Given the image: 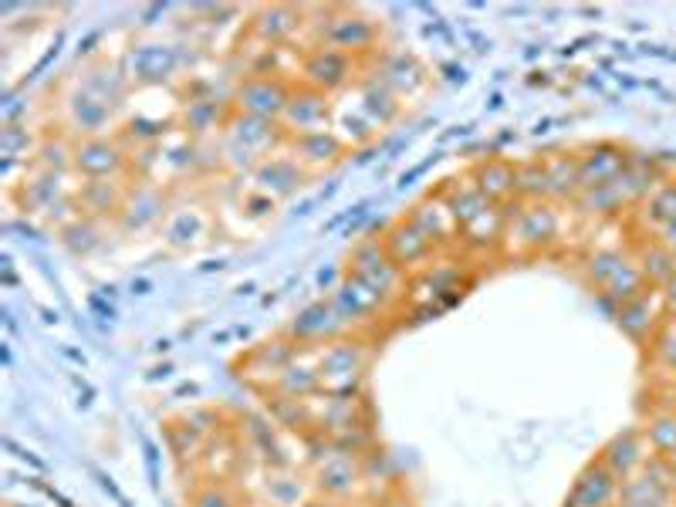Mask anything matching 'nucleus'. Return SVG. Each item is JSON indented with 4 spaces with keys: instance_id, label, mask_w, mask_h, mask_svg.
<instances>
[{
    "instance_id": "obj_19",
    "label": "nucleus",
    "mask_w": 676,
    "mask_h": 507,
    "mask_svg": "<svg viewBox=\"0 0 676 507\" xmlns=\"http://www.w3.org/2000/svg\"><path fill=\"white\" fill-rule=\"evenodd\" d=\"M278 386L284 396L305 399L308 393H315V389L322 386V376H318V369H308V366H288L278 376Z\"/></svg>"
},
{
    "instance_id": "obj_30",
    "label": "nucleus",
    "mask_w": 676,
    "mask_h": 507,
    "mask_svg": "<svg viewBox=\"0 0 676 507\" xmlns=\"http://www.w3.org/2000/svg\"><path fill=\"white\" fill-rule=\"evenodd\" d=\"M193 507H234V501L227 497L224 487H207V491L193 497Z\"/></svg>"
},
{
    "instance_id": "obj_27",
    "label": "nucleus",
    "mask_w": 676,
    "mask_h": 507,
    "mask_svg": "<svg viewBox=\"0 0 676 507\" xmlns=\"http://www.w3.org/2000/svg\"><path fill=\"white\" fill-rule=\"evenodd\" d=\"M298 149H301V156L305 159H318V163H328V159H335L338 156V142L332 139V136H325V132H318V136H301L298 139Z\"/></svg>"
},
{
    "instance_id": "obj_10",
    "label": "nucleus",
    "mask_w": 676,
    "mask_h": 507,
    "mask_svg": "<svg viewBox=\"0 0 676 507\" xmlns=\"http://www.w3.org/2000/svg\"><path fill=\"white\" fill-rule=\"evenodd\" d=\"M626 169V156L616 149H599L589 153L585 159H578V186H609L612 180H619V173Z\"/></svg>"
},
{
    "instance_id": "obj_9",
    "label": "nucleus",
    "mask_w": 676,
    "mask_h": 507,
    "mask_svg": "<svg viewBox=\"0 0 676 507\" xmlns=\"http://www.w3.org/2000/svg\"><path fill=\"white\" fill-rule=\"evenodd\" d=\"M281 119L288 122V126H298L301 136H318V132H325V119H328L325 95H318V92L298 95V99L288 102V109H284Z\"/></svg>"
},
{
    "instance_id": "obj_14",
    "label": "nucleus",
    "mask_w": 676,
    "mask_h": 507,
    "mask_svg": "<svg viewBox=\"0 0 676 507\" xmlns=\"http://www.w3.org/2000/svg\"><path fill=\"white\" fill-rule=\"evenodd\" d=\"M257 180H261V186L268 193L284 197V193L301 186V169L298 163H291V159H268V163L257 166Z\"/></svg>"
},
{
    "instance_id": "obj_31",
    "label": "nucleus",
    "mask_w": 676,
    "mask_h": 507,
    "mask_svg": "<svg viewBox=\"0 0 676 507\" xmlns=\"http://www.w3.org/2000/svg\"><path fill=\"white\" fill-rule=\"evenodd\" d=\"M666 308L676 311V274L670 281H666Z\"/></svg>"
},
{
    "instance_id": "obj_3",
    "label": "nucleus",
    "mask_w": 676,
    "mask_h": 507,
    "mask_svg": "<svg viewBox=\"0 0 676 507\" xmlns=\"http://www.w3.org/2000/svg\"><path fill=\"white\" fill-rule=\"evenodd\" d=\"M237 99H240V109H244L247 115L271 122V119H278V115H284V109H288V102H291V95H288V88L278 82V78L257 75V78H247V82L240 85Z\"/></svg>"
},
{
    "instance_id": "obj_4",
    "label": "nucleus",
    "mask_w": 676,
    "mask_h": 507,
    "mask_svg": "<svg viewBox=\"0 0 676 507\" xmlns=\"http://www.w3.org/2000/svg\"><path fill=\"white\" fill-rule=\"evenodd\" d=\"M619 487L622 480L612 474L602 460H595V464L585 467V474L575 480L568 507H609L619 497Z\"/></svg>"
},
{
    "instance_id": "obj_18",
    "label": "nucleus",
    "mask_w": 676,
    "mask_h": 507,
    "mask_svg": "<svg viewBox=\"0 0 676 507\" xmlns=\"http://www.w3.org/2000/svg\"><path fill=\"white\" fill-rule=\"evenodd\" d=\"M501 234H504V213L494 210V207H487L474 220V224L464 227V240H467V244H480V247L497 244V240H501Z\"/></svg>"
},
{
    "instance_id": "obj_11",
    "label": "nucleus",
    "mask_w": 676,
    "mask_h": 507,
    "mask_svg": "<svg viewBox=\"0 0 676 507\" xmlns=\"http://www.w3.org/2000/svg\"><path fill=\"white\" fill-rule=\"evenodd\" d=\"M474 186L487 200H507L518 193V169L507 163V159H487V163L477 169Z\"/></svg>"
},
{
    "instance_id": "obj_1",
    "label": "nucleus",
    "mask_w": 676,
    "mask_h": 507,
    "mask_svg": "<svg viewBox=\"0 0 676 507\" xmlns=\"http://www.w3.org/2000/svg\"><path fill=\"white\" fill-rule=\"evenodd\" d=\"M349 264H352V268H349L352 278H359L362 284H369V288L379 291L382 298L393 295V291L399 288V264L389 257L386 244L376 240V237L362 240V244L355 247V254H352Z\"/></svg>"
},
{
    "instance_id": "obj_7",
    "label": "nucleus",
    "mask_w": 676,
    "mask_h": 507,
    "mask_svg": "<svg viewBox=\"0 0 676 507\" xmlns=\"http://www.w3.org/2000/svg\"><path fill=\"white\" fill-rule=\"evenodd\" d=\"M75 166L78 173H85L88 180H109L122 169V153L115 146H109L105 139H85L82 146H75Z\"/></svg>"
},
{
    "instance_id": "obj_15",
    "label": "nucleus",
    "mask_w": 676,
    "mask_h": 507,
    "mask_svg": "<svg viewBox=\"0 0 676 507\" xmlns=\"http://www.w3.org/2000/svg\"><path fill=\"white\" fill-rule=\"evenodd\" d=\"M372 41V24L362 21V17H338L328 28V44L338 51H355V48H366Z\"/></svg>"
},
{
    "instance_id": "obj_5",
    "label": "nucleus",
    "mask_w": 676,
    "mask_h": 507,
    "mask_svg": "<svg viewBox=\"0 0 676 507\" xmlns=\"http://www.w3.org/2000/svg\"><path fill=\"white\" fill-rule=\"evenodd\" d=\"M382 244H386L389 257L399 264V268H406V264H420L423 257L433 254V240L423 234L420 227H416V220H399L396 227H389V234L382 237Z\"/></svg>"
},
{
    "instance_id": "obj_21",
    "label": "nucleus",
    "mask_w": 676,
    "mask_h": 507,
    "mask_svg": "<svg viewBox=\"0 0 676 507\" xmlns=\"http://www.w3.org/2000/svg\"><path fill=\"white\" fill-rule=\"evenodd\" d=\"M197 224H203V217L197 210H180L169 217V227H166V240L173 247H190L197 244L200 234H197Z\"/></svg>"
},
{
    "instance_id": "obj_13",
    "label": "nucleus",
    "mask_w": 676,
    "mask_h": 507,
    "mask_svg": "<svg viewBox=\"0 0 676 507\" xmlns=\"http://www.w3.org/2000/svg\"><path fill=\"white\" fill-rule=\"evenodd\" d=\"M599 460H602V464H606L619 480H626V477L639 467V460H643V453H639V433H636V430L619 433V437L612 440L606 450H602V457H599Z\"/></svg>"
},
{
    "instance_id": "obj_28",
    "label": "nucleus",
    "mask_w": 676,
    "mask_h": 507,
    "mask_svg": "<svg viewBox=\"0 0 676 507\" xmlns=\"http://www.w3.org/2000/svg\"><path fill=\"white\" fill-rule=\"evenodd\" d=\"M649 210H653V217L663 220V224H676V183L663 186L653 197V203H649Z\"/></svg>"
},
{
    "instance_id": "obj_17",
    "label": "nucleus",
    "mask_w": 676,
    "mask_h": 507,
    "mask_svg": "<svg viewBox=\"0 0 676 507\" xmlns=\"http://www.w3.org/2000/svg\"><path fill=\"white\" fill-rule=\"evenodd\" d=\"M555 213H551L548 207H531V210H524L521 213V240L524 244H531V247H541V244H548L551 237H555Z\"/></svg>"
},
{
    "instance_id": "obj_23",
    "label": "nucleus",
    "mask_w": 676,
    "mask_h": 507,
    "mask_svg": "<svg viewBox=\"0 0 676 507\" xmlns=\"http://www.w3.org/2000/svg\"><path fill=\"white\" fill-rule=\"evenodd\" d=\"M322 487H328L332 494H349L355 487V470L349 464V457H335V464L322 467Z\"/></svg>"
},
{
    "instance_id": "obj_12",
    "label": "nucleus",
    "mask_w": 676,
    "mask_h": 507,
    "mask_svg": "<svg viewBox=\"0 0 676 507\" xmlns=\"http://www.w3.org/2000/svg\"><path fill=\"white\" fill-rule=\"evenodd\" d=\"M342 322V315L335 311V305H325V301H318V305L305 308L301 315L291 322L288 335L298 338V342H318V338L332 335V328Z\"/></svg>"
},
{
    "instance_id": "obj_8",
    "label": "nucleus",
    "mask_w": 676,
    "mask_h": 507,
    "mask_svg": "<svg viewBox=\"0 0 676 507\" xmlns=\"http://www.w3.org/2000/svg\"><path fill=\"white\" fill-rule=\"evenodd\" d=\"M129 75L139 78V82H163L169 71L176 68V48H166V44H146V48H136L126 61Z\"/></svg>"
},
{
    "instance_id": "obj_20",
    "label": "nucleus",
    "mask_w": 676,
    "mask_h": 507,
    "mask_svg": "<svg viewBox=\"0 0 676 507\" xmlns=\"http://www.w3.org/2000/svg\"><path fill=\"white\" fill-rule=\"evenodd\" d=\"M82 203H85V210H92V213L122 210V193L112 180H88L82 190Z\"/></svg>"
},
{
    "instance_id": "obj_2",
    "label": "nucleus",
    "mask_w": 676,
    "mask_h": 507,
    "mask_svg": "<svg viewBox=\"0 0 676 507\" xmlns=\"http://www.w3.org/2000/svg\"><path fill=\"white\" fill-rule=\"evenodd\" d=\"M362 369H366V352L359 349L355 342H332L322 352V366H318V376H322V386L332 389L335 396H352V389L359 386Z\"/></svg>"
},
{
    "instance_id": "obj_32",
    "label": "nucleus",
    "mask_w": 676,
    "mask_h": 507,
    "mask_svg": "<svg viewBox=\"0 0 676 507\" xmlns=\"http://www.w3.org/2000/svg\"><path fill=\"white\" fill-rule=\"evenodd\" d=\"M132 291L136 295H149V281H132Z\"/></svg>"
},
{
    "instance_id": "obj_25",
    "label": "nucleus",
    "mask_w": 676,
    "mask_h": 507,
    "mask_svg": "<svg viewBox=\"0 0 676 507\" xmlns=\"http://www.w3.org/2000/svg\"><path fill=\"white\" fill-rule=\"evenodd\" d=\"M295 24L298 21H295V11H291V7H271V11H264V17L257 21V28L264 31V38L281 41Z\"/></svg>"
},
{
    "instance_id": "obj_26",
    "label": "nucleus",
    "mask_w": 676,
    "mask_h": 507,
    "mask_svg": "<svg viewBox=\"0 0 676 507\" xmlns=\"http://www.w3.org/2000/svg\"><path fill=\"white\" fill-rule=\"evenodd\" d=\"M649 443L656 447L660 457H673L676 453V416H660L649 426Z\"/></svg>"
},
{
    "instance_id": "obj_29",
    "label": "nucleus",
    "mask_w": 676,
    "mask_h": 507,
    "mask_svg": "<svg viewBox=\"0 0 676 507\" xmlns=\"http://www.w3.org/2000/svg\"><path fill=\"white\" fill-rule=\"evenodd\" d=\"M61 240H65V244H68L75 254H88L95 244H99V237L92 234V227H88V224H75V227H68V230H65V237H61Z\"/></svg>"
},
{
    "instance_id": "obj_6",
    "label": "nucleus",
    "mask_w": 676,
    "mask_h": 507,
    "mask_svg": "<svg viewBox=\"0 0 676 507\" xmlns=\"http://www.w3.org/2000/svg\"><path fill=\"white\" fill-rule=\"evenodd\" d=\"M305 75L315 88H342L352 78V61L338 48H318L305 61Z\"/></svg>"
},
{
    "instance_id": "obj_16",
    "label": "nucleus",
    "mask_w": 676,
    "mask_h": 507,
    "mask_svg": "<svg viewBox=\"0 0 676 507\" xmlns=\"http://www.w3.org/2000/svg\"><path fill=\"white\" fill-rule=\"evenodd\" d=\"M142 203L129 200L126 207H122V220H126L129 230H139L146 224H153V220L163 217V193L153 190V186H142Z\"/></svg>"
},
{
    "instance_id": "obj_33",
    "label": "nucleus",
    "mask_w": 676,
    "mask_h": 507,
    "mask_svg": "<svg viewBox=\"0 0 676 507\" xmlns=\"http://www.w3.org/2000/svg\"><path fill=\"white\" fill-rule=\"evenodd\" d=\"M311 507H322V504H311Z\"/></svg>"
},
{
    "instance_id": "obj_22",
    "label": "nucleus",
    "mask_w": 676,
    "mask_h": 507,
    "mask_svg": "<svg viewBox=\"0 0 676 507\" xmlns=\"http://www.w3.org/2000/svg\"><path fill=\"white\" fill-rule=\"evenodd\" d=\"M548 169V193H558V197H565V193H572L578 186V163H572L568 156H558L545 163Z\"/></svg>"
},
{
    "instance_id": "obj_24",
    "label": "nucleus",
    "mask_w": 676,
    "mask_h": 507,
    "mask_svg": "<svg viewBox=\"0 0 676 507\" xmlns=\"http://www.w3.org/2000/svg\"><path fill=\"white\" fill-rule=\"evenodd\" d=\"M518 193H528V197L548 193V169L541 159H531V163L518 166Z\"/></svg>"
}]
</instances>
